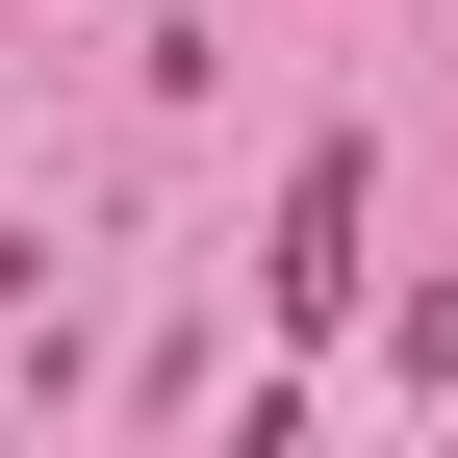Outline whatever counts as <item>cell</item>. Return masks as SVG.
<instances>
[{
    "label": "cell",
    "mask_w": 458,
    "mask_h": 458,
    "mask_svg": "<svg viewBox=\"0 0 458 458\" xmlns=\"http://www.w3.org/2000/svg\"><path fill=\"white\" fill-rule=\"evenodd\" d=\"M280 306H306V331L357 306V153H306V179H280Z\"/></svg>",
    "instance_id": "obj_1"
}]
</instances>
